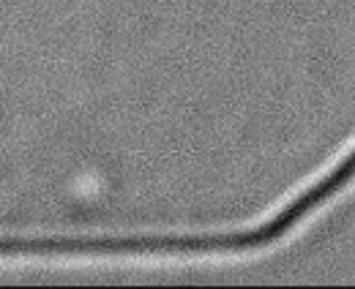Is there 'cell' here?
Masks as SVG:
<instances>
[{
  "instance_id": "cell-1",
  "label": "cell",
  "mask_w": 355,
  "mask_h": 289,
  "mask_svg": "<svg viewBox=\"0 0 355 289\" xmlns=\"http://www.w3.org/2000/svg\"><path fill=\"white\" fill-rule=\"evenodd\" d=\"M355 177V148L336 164L331 166L320 180H314L306 191H301L295 200H290L273 218H268L266 224L252 227L246 232H232V235H219V238H205V240H191V246L197 248H214V251H249V248L268 246L273 240H279L282 235H287L306 213H311L317 205H322L325 200H331L339 189H345Z\"/></svg>"
}]
</instances>
